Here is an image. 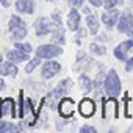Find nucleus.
Instances as JSON below:
<instances>
[{
	"label": "nucleus",
	"mask_w": 133,
	"mask_h": 133,
	"mask_svg": "<svg viewBox=\"0 0 133 133\" xmlns=\"http://www.w3.org/2000/svg\"><path fill=\"white\" fill-rule=\"evenodd\" d=\"M82 133H96V128L94 127H88V125H85V127H82V130H80Z\"/></svg>",
	"instance_id": "nucleus-27"
},
{
	"label": "nucleus",
	"mask_w": 133,
	"mask_h": 133,
	"mask_svg": "<svg viewBox=\"0 0 133 133\" xmlns=\"http://www.w3.org/2000/svg\"><path fill=\"white\" fill-rule=\"evenodd\" d=\"M27 58H28V53H25V52H22L19 49L8 52V59L11 63H21V61H25Z\"/></svg>",
	"instance_id": "nucleus-15"
},
{
	"label": "nucleus",
	"mask_w": 133,
	"mask_h": 133,
	"mask_svg": "<svg viewBox=\"0 0 133 133\" xmlns=\"http://www.w3.org/2000/svg\"><path fill=\"white\" fill-rule=\"evenodd\" d=\"M52 17H53V21H55L56 24H61V21H59V14H58V13H55Z\"/></svg>",
	"instance_id": "nucleus-30"
},
{
	"label": "nucleus",
	"mask_w": 133,
	"mask_h": 133,
	"mask_svg": "<svg viewBox=\"0 0 133 133\" xmlns=\"http://www.w3.org/2000/svg\"><path fill=\"white\" fill-rule=\"evenodd\" d=\"M0 74L2 75H11V77H16L17 75V69L14 63H5V64H0Z\"/></svg>",
	"instance_id": "nucleus-17"
},
{
	"label": "nucleus",
	"mask_w": 133,
	"mask_h": 133,
	"mask_svg": "<svg viewBox=\"0 0 133 133\" xmlns=\"http://www.w3.org/2000/svg\"><path fill=\"white\" fill-rule=\"evenodd\" d=\"M80 86H82V89L83 91H86V92H89L91 89H92V82H91V78L88 77V75H82L80 77Z\"/></svg>",
	"instance_id": "nucleus-19"
},
{
	"label": "nucleus",
	"mask_w": 133,
	"mask_h": 133,
	"mask_svg": "<svg viewBox=\"0 0 133 133\" xmlns=\"http://www.w3.org/2000/svg\"><path fill=\"white\" fill-rule=\"evenodd\" d=\"M128 35H130V36H133V28L130 30V33H128Z\"/></svg>",
	"instance_id": "nucleus-35"
},
{
	"label": "nucleus",
	"mask_w": 133,
	"mask_h": 133,
	"mask_svg": "<svg viewBox=\"0 0 133 133\" xmlns=\"http://www.w3.org/2000/svg\"><path fill=\"white\" fill-rule=\"evenodd\" d=\"M125 71H127V72L133 71V56H131L130 59H127V64H125Z\"/></svg>",
	"instance_id": "nucleus-26"
},
{
	"label": "nucleus",
	"mask_w": 133,
	"mask_h": 133,
	"mask_svg": "<svg viewBox=\"0 0 133 133\" xmlns=\"http://www.w3.org/2000/svg\"><path fill=\"white\" fill-rule=\"evenodd\" d=\"M85 35H86V31H85V30H80V31H78V36H80V38H82V36H85Z\"/></svg>",
	"instance_id": "nucleus-33"
},
{
	"label": "nucleus",
	"mask_w": 133,
	"mask_h": 133,
	"mask_svg": "<svg viewBox=\"0 0 133 133\" xmlns=\"http://www.w3.org/2000/svg\"><path fill=\"white\" fill-rule=\"evenodd\" d=\"M71 86H72V82L69 80V78H66L64 82H59V85L49 94V105H50V108H55L56 107V100L63 96V94H66L69 89H71Z\"/></svg>",
	"instance_id": "nucleus-1"
},
{
	"label": "nucleus",
	"mask_w": 133,
	"mask_h": 133,
	"mask_svg": "<svg viewBox=\"0 0 133 133\" xmlns=\"http://www.w3.org/2000/svg\"><path fill=\"white\" fill-rule=\"evenodd\" d=\"M16 49H19V50H22L25 53H30L31 52V45L30 44H21V42H17L16 44Z\"/></svg>",
	"instance_id": "nucleus-25"
},
{
	"label": "nucleus",
	"mask_w": 133,
	"mask_h": 133,
	"mask_svg": "<svg viewBox=\"0 0 133 133\" xmlns=\"http://www.w3.org/2000/svg\"><path fill=\"white\" fill-rule=\"evenodd\" d=\"M3 88H5V83H3V80H2V78H0V91H2Z\"/></svg>",
	"instance_id": "nucleus-31"
},
{
	"label": "nucleus",
	"mask_w": 133,
	"mask_h": 133,
	"mask_svg": "<svg viewBox=\"0 0 133 133\" xmlns=\"http://www.w3.org/2000/svg\"><path fill=\"white\" fill-rule=\"evenodd\" d=\"M128 50H133V39L119 44V45L114 49V56H116L117 59H121V61H127V59H128V58H127Z\"/></svg>",
	"instance_id": "nucleus-5"
},
{
	"label": "nucleus",
	"mask_w": 133,
	"mask_h": 133,
	"mask_svg": "<svg viewBox=\"0 0 133 133\" xmlns=\"http://www.w3.org/2000/svg\"><path fill=\"white\" fill-rule=\"evenodd\" d=\"M0 3H2L3 6H8V2H6V0H0Z\"/></svg>",
	"instance_id": "nucleus-34"
},
{
	"label": "nucleus",
	"mask_w": 133,
	"mask_h": 133,
	"mask_svg": "<svg viewBox=\"0 0 133 133\" xmlns=\"http://www.w3.org/2000/svg\"><path fill=\"white\" fill-rule=\"evenodd\" d=\"M19 127L13 125V124H8V122H3L0 121V133H6V131H17Z\"/></svg>",
	"instance_id": "nucleus-20"
},
{
	"label": "nucleus",
	"mask_w": 133,
	"mask_h": 133,
	"mask_svg": "<svg viewBox=\"0 0 133 133\" xmlns=\"http://www.w3.org/2000/svg\"><path fill=\"white\" fill-rule=\"evenodd\" d=\"M63 53V49L59 45H53V44H45V45H39L36 50V55L39 58H55L58 55Z\"/></svg>",
	"instance_id": "nucleus-4"
},
{
	"label": "nucleus",
	"mask_w": 133,
	"mask_h": 133,
	"mask_svg": "<svg viewBox=\"0 0 133 133\" xmlns=\"http://www.w3.org/2000/svg\"><path fill=\"white\" fill-rule=\"evenodd\" d=\"M10 31H11L13 39H22L27 36V27H25L24 21L17 16H13L10 19Z\"/></svg>",
	"instance_id": "nucleus-2"
},
{
	"label": "nucleus",
	"mask_w": 133,
	"mask_h": 133,
	"mask_svg": "<svg viewBox=\"0 0 133 133\" xmlns=\"http://www.w3.org/2000/svg\"><path fill=\"white\" fill-rule=\"evenodd\" d=\"M86 24H88V27H89L91 35H97V28H99V21H97V17L92 16V14H88Z\"/></svg>",
	"instance_id": "nucleus-18"
},
{
	"label": "nucleus",
	"mask_w": 133,
	"mask_h": 133,
	"mask_svg": "<svg viewBox=\"0 0 133 133\" xmlns=\"http://www.w3.org/2000/svg\"><path fill=\"white\" fill-rule=\"evenodd\" d=\"M91 50H92L94 53H97V55H103V53L107 52V49H105V45H102V44L99 45L97 42H92V44H91Z\"/></svg>",
	"instance_id": "nucleus-23"
},
{
	"label": "nucleus",
	"mask_w": 133,
	"mask_h": 133,
	"mask_svg": "<svg viewBox=\"0 0 133 133\" xmlns=\"http://www.w3.org/2000/svg\"><path fill=\"white\" fill-rule=\"evenodd\" d=\"M124 0H102V3L105 5V8L107 10H113L114 8V5H117V3H122Z\"/></svg>",
	"instance_id": "nucleus-24"
},
{
	"label": "nucleus",
	"mask_w": 133,
	"mask_h": 133,
	"mask_svg": "<svg viewBox=\"0 0 133 133\" xmlns=\"http://www.w3.org/2000/svg\"><path fill=\"white\" fill-rule=\"evenodd\" d=\"M68 25L72 31L78 30V25H80V14L77 13V10H72L69 13V17H68Z\"/></svg>",
	"instance_id": "nucleus-16"
},
{
	"label": "nucleus",
	"mask_w": 133,
	"mask_h": 133,
	"mask_svg": "<svg viewBox=\"0 0 133 133\" xmlns=\"http://www.w3.org/2000/svg\"><path fill=\"white\" fill-rule=\"evenodd\" d=\"M78 110H80L82 116H85V117H89V116H92V114H94V111H96V107H94V102H92V100H89V99H83V100L80 102V107H78Z\"/></svg>",
	"instance_id": "nucleus-12"
},
{
	"label": "nucleus",
	"mask_w": 133,
	"mask_h": 133,
	"mask_svg": "<svg viewBox=\"0 0 133 133\" xmlns=\"http://www.w3.org/2000/svg\"><path fill=\"white\" fill-rule=\"evenodd\" d=\"M6 114H11L13 117H16V111H14V100L13 99H2L0 100V117H3Z\"/></svg>",
	"instance_id": "nucleus-8"
},
{
	"label": "nucleus",
	"mask_w": 133,
	"mask_h": 133,
	"mask_svg": "<svg viewBox=\"0 0 133 133\" xmlns=\"http://www.w3.org/2000/svg\"><path fill=\"white\" fill-rule=\"evenodd\" d=\"M35 30H36V36H44V35L49 33V30H52V22L45 17H41V19L36 21Z\"/></svg>",
	"instance_id": "nucleus-9"
},
{
	"label": "nucleus",
	"mask_w": 133,
	"mask_h": 133,
	"mask_svg": "<svg viewBox=\"0 0 133 133\" xmlns=\"http://www.w3.org/2000/svg\"><path fill=\"white\" fill-rule=\"evenodd\" d=\"M74 111H75V103L71 99L66 97L59 102V114L63 117H71L74 114Z\"/></svg>",
	"instance_id": "nucleus-6"
},
{
	"label": "nucleus",
	"mask_w": 133,
	"mask_h": 133,
	"mask_svg": "<svg viewBox=\"0 0 133 133\" xmlns=\"http://www.w3.org/2000/svg\"><path fill=\"white\" fill-rule=\"evenodd\" d=\"M0 63H2V55H0Z\"/></svg>",
	"instance_id": "nucleus-36"
},
{
	"label": "nucleus",
	"mask_w": 133,
	"mask_h": 133,
	"mask_svg": "<svg viewBox=\"0 0 133 133\" xmlns=\"http://www.w3.org/2000/svg\"><path fill=\"white\" fill-rule=\"evenodd\" d=\"M105 89H107L108 96H111V97H116L121 92V82H119V77L114 71L108 72L107 80H105Z\"/></svg>",
	"instance_id": "nucleus-3"
},
{
	"label": "nucleus",
	"mask_w": 133,
	"mask_h": 133,
	"mask_svg": "<svg viewBox=\"0 0 133 133\" xmlns=\"http://www.w3.org/2000/svg\"><path fill=\"white\" fill-rule=\"evenodd\" d=\"M89 2H91L94 6H100V5H102V0H89Z\"/></svg>",
	"instance_id": "nucleus-29"
},
{
	"label": "nucleus",
	"mask_w": 133,
	"mask_h": 133,
	"mask_svg": "<svg viewBox=\"0 0 133 133\" xmlns=\"http://www.w3.org/2000/svg\"><path fill=\"white\" fill-rule=\"evenodd\" d=\"M83 11H85V14L88 16V14H91V10L89 8H83Z\"/></svg>",
	"instance_id": "nucleus-32"
},
{
	"label": "nucleus",
	"mask_w": 133,
	"mask_h": 133,
	"mask_svg": "<svg viewBox=\"0 0 133 133\" xmlns=\"http://www.w3.org/2000/svg\"><path fill=\"white\" fill-rule=\"evenodd\" d=\"M39 63H41V58H39V56L36 55V58H33V59H31V61H30V63H28V64L25 66V71H27L28 74H31V72L35 71V68H36V66H38Z\"/></svg>",
	"instance_id": "nucleus-21"
},
{
	"label": "nucleus",
	"mask_w": 133,
	"mask_h": 133,
	"mask_svg": "<svg viewBox=\"0 0 133 133\" xmlns=\"http://www.w3.org/2000/svg\"><path fill=\"white\" fill-rule=\"evenodd\" d=\"M117 28H119V31L121 33H130V30L133 28V16L131 14H124L122 17H121V21H119V24H117Z\"/></svg>",
	"instance_id": "nucleus-11"
},
{
	"label": "nucleus",
	"mask_w": 133,
	"mask_h": 133,
	"mask_svg": "<svg viewBox=\"0 0 133 133\" xmlns=\"http://www.w3.org/2000/svg\"><path fill=\"white\" fill-rule=\"evenodd\" d=\"M68 2H69L72 6H75V8H77V6H82V3L85 2V0H68Z\"/></svg>",
	"instance_id": "nucleus-28"
},
{
	"label": "nucleus",
	"mask_w": 133,
	"mask_h": 133,
	"mask_svg": "<svg viewBox=\"0 0 133 133\" xmlns=\"http://www.w3.org/2000/svg\"><path fill=\"white\" fill-rule=\"evenodd\" d=\"M16 10L19 13H25V14H31L35 10V3L31 0H17L16 2Z\"/></svg>",
	"instance_id": "nucleus-14"
},
{
	"label": "nucleus",
	"mask_w": 133,
	"mask_h": 133,
	"mask_svg": "<svg viewBox=\"0 0 133 133\" xmlns=\"http://www.w3.org/2000/svg\"><path fill=\"white\" fill-rule=\"evenodd\" d=\"M117 17H119V13H117L116 10H108L107 13L102 14V21H103V24H105L108 28H111V27L117 22Z\"/></svg>",
	"instance_id": "nucleus-13"
},
{
	"label": "nucleus",
	"mask_w": 133,
	"mask_h": 133,
	"mask_svg": "<svg viewBox=\"0 0 133 133\" xmlns=\"http://www.w3.org/2000/svg\"><path fill=\"white\" fill-rule=\"evenodd\" d=\"M53 42H58V44H64V30L58 28L53 35Z\"/></svg>",
	"instance_id": "nucleus-22"
},
{
	"label": "nucleus",
	"mask_w": 133,
	"mask_h": 133,
	"mask_svg": "<svg viewBox=\"0 0 133 133\" xmlns=\"http://www.w3.org/2000/svg\"><path fill=\"white\" fill-rule=\"evenodd\" d=\"M61 71V66L56 61H47L42 68V77L44 78H52Z\"/></svg>",
	"instance_id": "nucleus-7"
},
{
	"label": "nucleus",
	"mask_w": 133,
	"mask_h": 133,
	"mask_svg": "<svg viewBox=\"0 0 133 133\" xmlns=\"http://www.w3.org/2000/svg\"><path fill=\"white\" fill-rule=\"evenodd\" d=\"M108 117H117V103L114 100V97H111L110 100L105 102V108H103V119Z\"/></svg>",
	"instance_id": "nucleus-10"
}]
</instances>
